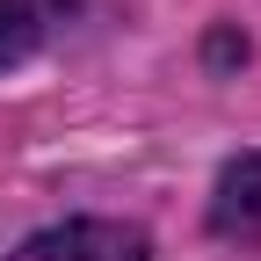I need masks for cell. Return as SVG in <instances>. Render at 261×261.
Masks as SVG:
<instances>
[{
  "label": "cell",
  "instance_id": "3",
  "mask_svg": "<svg viewBox=\"0 0 261 261\" xmlns=\"http://www.w3.org/2000/svg\"><path fill=\"white\" fill-rule=\"evenodd\" d=\"M65 15H73V0H0V58H29L44 51Z\"/></svg>",
  "mask_w": 261,
  "mask_h": 261
},
{
  "label": "cell",
  "instance_id": "1",
  "mask_svg": "<svg viewBox=\"0 0 261 261\" xmlns=\"http://www.w3.org/2000/svg\"><path fill=\"white\" fill-rule=\"evenodd\" d=\"M8 261H145V240L130 225H109V218H73V225H51V232L22 240Z\"/></svg>",
  "mask_w": 261,
  "mask_h": 261
},
{
  "label": "cell",
  "instance_id": "2",
  "mask_svg": "<svg viewBox=\"0 0 261 261\" xmlns=\"http://www.w3.org/2000/svg\"><path fill=\"white\" fill-rule=\"evenodd\" d=\"M211 218H218V232H240V240H261V152H240L232 167L218 174V196H211Z\"/></svg>",
  "mask_w": 261,
  "mask_h": 261
}]
</instances>
